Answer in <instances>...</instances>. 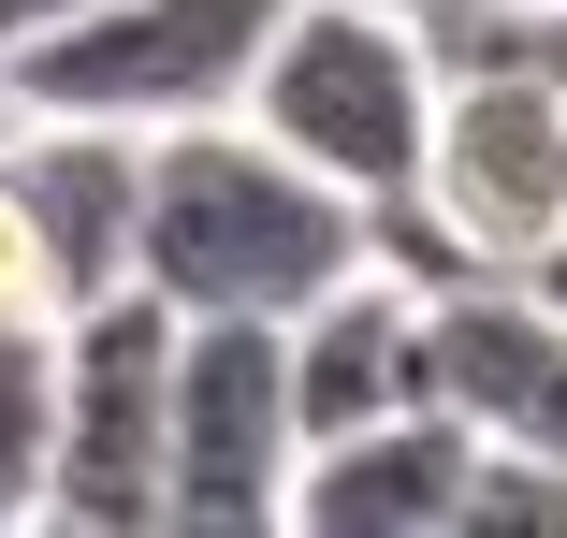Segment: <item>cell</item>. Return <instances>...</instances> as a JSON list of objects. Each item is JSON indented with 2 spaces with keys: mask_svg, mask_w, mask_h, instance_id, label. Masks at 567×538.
Instances as JSON below:
<instances>
[{
  "mask_svg": "<svg viewBox=\"0 0 567 538\" xmlns=\"http://www.w3.org/2000/svg\"><path fill=\"white\" fill-rule=\"evenodd\" d=\"M364 262V204L306 175L291 146H262L248 117H175L146 132V189H132V277L175 320H291L306 291H334Z\"/></svg>",
  "mask_w": 567,
  "mask_h": 538,
  "instance_id": "cell-1",
  "label": "cell"
},
{
  "mask_svg": "<svg viewBox=\"0 0 567 538\" xmlns=\"http://www.w3.org/2000/svg\"><path fill=\"white\" fill-rule=\"evenodd\" d=\"M234 117L262 146H291L306 175H334L364 219H393L422 189V132H436V44L393 0H277Z\"/></svg>",
  "mask_w": 567,
  "mask_h": 538,
  "instance_id": "cell-2",
  "label": "cell"
},
{
  "mask_svg": "<svg viewBox=\"0 0 567 538\" xmlns=\"http://www.w3.org/2000/svg\"><path fill=\"white\" fill-rule=\"evenodd\" d=\"M59 422H44V509L73 538H132L161 524V407H175V306L146 277L59 306Z\"/></svg>",
  "mask_w": 567,
  "mask_h": 538,
  "instance_id": "cell-3",
  "label": "cell"
},
{
  "mask_svg": "<svg viewBox=\"0 0 567 538\" xmlns=\"http://www.w3.org/2000/svg\"><path fill=\"white\" fill-rule=\"evenodd\" d=\"M277 30V0H87L73 30H44L16 73L30 117H102V132H175V117H234V87Z\"/></svg>",
  "mask_w": 567,
  "mask_h": 538,
  "instance_id": "cell-4",
  "label": "cell"
},
{
  "mask_svg": "<svg viewBox=\"0 0 567 538\" xmlns=\"http://www.w3.org/2000/svg\"><path fill=\"white\" fill-rule=\"evenodd\" d=\"M422 234L451 262L524 277L567 234V87L538 73H436V132H422Z\"/></svg>",
  "mask_w": 567,
  "mask_h": 538,
  "instance_id": "cell-5",
  "label": "cell"
},
{
  "mask_svg": "<svg viewBox=\"0 0 567 538\" xmlns=\"http://www.w3.org/2000/svg\"><path fill=\"white\" fill-rule=\"evenodd\" d=\"M291 364L277 320H175V407H161V524L234 538L291 509Z\"/></svg>",
  "mask_w": 567,
  "mask_h": 538,
  "instance_id": "cell-6",
  "label": "cell"
},
{
  "mask_svg": "<svg viewBox=\"0 0 567 538\" xmlns=\"http://www.w3.org/2000/svg\"><path fill=\"white\" fill-rule=\"evenodd\" d=\"M422 350H436V407L466 422V437L567 466V306H553V291L466 262V277H436Z\"/></svg>",
  "mask_w": 567,
  "mask_h": 538,
  "instance_id": "cell-7",
  "label": "cell"
},
{
  "mask_svg": "<svg viewBox=\"0 0 567 538\" xmlns=\"http://www.w3.org/2000/svg\"><path fill=\"white\" fill-rule=\"evenodd\" d=\"M422 320H436V277L408 262H350L334 291H306L277 320V364H291V437H350V422H393L436 393V350H422Z\"/></svg>",
  "mask_w": 567,
  "mask_h": 538,
  "instance_id": "cell-8",
  "label": "cell"
},
{
  "mask_svg": "<svg viewBox=\"0 0 567 538\" xmlns=\"http://www.w3.org/2000/svg\"><path fill=\"white\" fill-rule=\"evenodd\" d=\"M466 466H481V437L422 393V407H393V422L306 437L277 524H320V538H466Z\"/></svg>",
  "mask_w": 567,
  "mask_h": 538,
  "instance_id": "cell-9",
  "label": "cell"
},
{
  "mask_svg": "<svg viewBox=\"0 0 567 538\" xmlns=\"http://www.w3.org/2000/svg\"><path fill=\"white\" fill-rule=\"evenodd\" d=\"M0 175H16L30 234H44V262H59V306H87V291H117V277H132L146 132H102V117H30V102H16V132H0Z\"/></svg>",
  "mask_w": 567,
  "mask_h": 538,
  "instance_id": "cell-10",
  "label": "cell"
},
{
  "mask_svg": "<svg viewBox=\"0 0 567 538\" xmlns=\"http://www.w3.org/2000/svg\"><path fill=\"white\" fill-rule=\"evenodd\" d=\"M422 44H436V73H538V87H567V0H436Z\"/></svg>",
  "mask_w": 567,
  "mask_h": 538,
  "instance_id": "cell-11",
  "label": "cell"
},
{
  "mask_svg": "<svg viewBox=\"0 0 567 538\" xmlns=\"http://www.w3.org/2000/svg\"><path fill=\"white\" fill-rule=\"evenodd\" d=\"M59 320H0V524L44 509V422H59Z\"/></svg>",
  "mask_w": 567,
  "mask_h": 538,
  "instance_id": "cell-12",
  "label": "cell"
},
{
  "mask_svg": "<svg viewBox=\"0 0 567 538\" xmlns=\"http://www.w3.org/2000/svg\"><path fill=\"white\" fill-rule=\"evenodd\" d=\"M0 320H59V262H44V234H30L16 175H0Z\"/></svg>",
  "mask_w": 567,
  "mask_h": 538,
  "instance_id": "cell-13",
  "label": "cell"
},
{
  "mask_svg": "<svg viewBox=\"0 0 567 538\" xmlns=\"http://www.w3.org/2000/svg\"><path fill=\"white\" fill-rule=\"evenodd\" d=\"M73 15H87V0H0V59H30V44L73 30Z\"/></svg>",
  "mask_w": 567,
  "mask_h": 538,
  "instance_id": "cell-14",
  "label": "cell"
},
{
  "mask_svg": "<svg viewBox=\"0 0 567 538\" xmlns=\"http://www.w3.org/2000/svg\"><path fill=\"white\" fill-rule=\"evenodd\" d=\"M524 291H553V306H567V234H553V248L524 262Z\"/></svg>",
  "mask_w": 567,
  "mask_h": 538,
  "instance_id": "cell-15",
  "label": "cell"
},
{
  "mask_svg": "<svg viewBox=\"0 0 567 538\" xmlns=\"http://www.w3.org/2000/svg\"><path fill=\"white\" fill-rule=\"evenodd\" d=\"M0 132H16V73H0Z\"/></svg>",
  "mask_w": 567,
  "mask_h": 538,
  "instance_id": "cell-16",
  "label": "cell"
},
{
  "mask_svg": "<svg viewBox=\"0 0 567 538\" xmlns=\"http://www.w3.org/2000/svg\"><path fill=\"white\" fill-rule=\"evenodd\" d=\"M393 15H436V0H393Z\"/></svg>",
  "mask_w": 567,
  "mask_h": 538,
  "instance_id": "cell-17",
  "label": "cell"
}]
</instances>
